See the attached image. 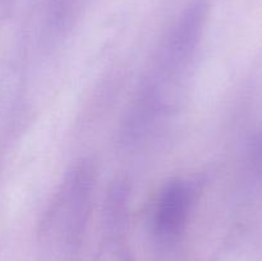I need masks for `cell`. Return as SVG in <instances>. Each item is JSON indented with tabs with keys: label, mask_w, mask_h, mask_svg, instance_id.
Masks as SVG:
<instances>
[{
	"label": "cell",
	"mask_w": 262,
	"mask_h": 261,
	"mask_svg": "<svg viewBox=\"0 0 262 261\" xmlns=\"http://www.w3.org/2000/svg\"><path fill=\"white\" fill-rule=\"evenodd\" d=\"M206 14L207 7L204 2L194 3L183 13L164 48L160 71L173 73L186 64L199 44Z\"/></svg>",
	"instance_id": "cell-1"
},
{
	"label": "cell",
	"mask_w": 262,
	"mask_h": 261,
	"mask_svg": "<svg viewBox=\"0 0 262 261\" xmlns=\"http://www.w3.org/2000/svg\"><path fill=\"white\" fill-rule=\"evenodd\" d=\"M193 192L183 181H173L164 187L154 214V230L163 240L177 238L188 222Z\"/></svg>",
	"instance_id": "cell-2"
}]
</instances>
